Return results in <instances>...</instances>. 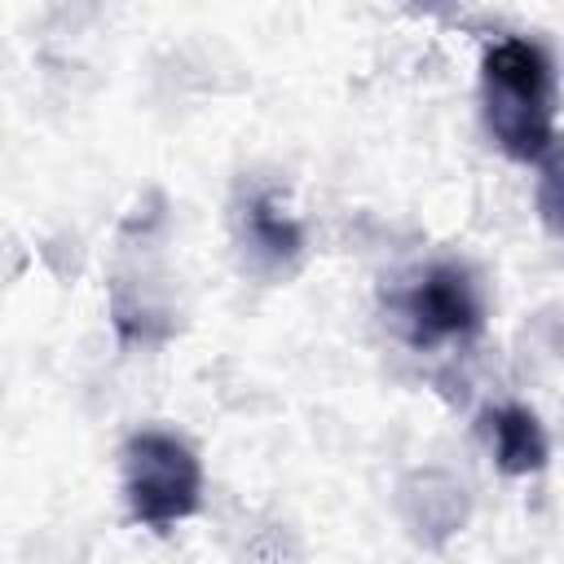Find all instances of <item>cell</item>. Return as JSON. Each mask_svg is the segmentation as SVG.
Instances as JSON below:
<instances>
[{"label":"cell","mask_w":564,"mask_h":564,"mask_svg":"<svg viewBox=\"0 0 564 564\" xmlns=\"http://www.w3.org/2000/svg\"><path fill=\"white\" fill-rule=\"evenodd\" d=\"M485 432H489V445H494V463L507 471V476H533L546 467V432L538 423V414L529 405H494L485 410Z\"/></svg>","instance_id":"cell-4"},{"label":"cell","mask_w":564,"mask_h":564,"mask_svg":"<svg viewBox=\"0 0 564 564\" xmlns=\"http://www.w3.org/2000/svg\"><path fill=\"white\" fill-rule=\"evenodd\" d=\"M538 216L542 225L564 238V145H551L538 172Z\"/></svg>","instance_id":"cell-6"},{"label":"cell","mask_w":564,"mask_h":564,"mask_svg":"<svg viewBox=\"0 0 564 564\" xmlns=\"http://www.w3.org/2000/svg\"><path fill=\"white\" fill-rule=\"evenodd\" d=\"M392 313L401 335L414 348H436V344H454V339H471L485 322L480 308V291L471 282V273L454 260H436L427 269H419L414 278H405L392 291Z\"/></svg>","instance_id":"cell-3"},{"label":"cell","mask_w":564,"mask_h":564,"mask_svg":"<svg viewBox=\"0 0 564 564\" xmlns=\"http://www.w3.org/2000/svg\"><path fill=\"white\" fill-rule=\"evenodd\" d=\"M119 458H123V498L137 524L163 533L198 511L203 463L181 436L159 432V427L132 432Z\"/></svg>","instance_id":"cell-2"},{"label":"cell","mask_w":564,"mask_h":564,"mask_svg":"<svg viewBox=\"0 0 564 564\" xmlns=\"http://www.w3.org/2000/svg\"><path fill=\"white\" fill-rule=\"evenodd\" d=\"M242 238L264 264H291L304 251V229L300 220L278 203V194L260 189L242 207Z\"/></svg>","instance_id":"cell-5"},{"label":"cell","mask_w":564,"mask_h":564,"mask_svg":"<svg viewBox=\"0 0 564 564\" xmlns=\"http://www.w3.org/2000/svg\"><path fill=\"white\" fill-rule=\"evenodd\" d=\"M480 115L516 163H542L555 145V66L533 40H498L480 57Z\"/></svg>","instance_id":"cell-1"}]
</instances>
